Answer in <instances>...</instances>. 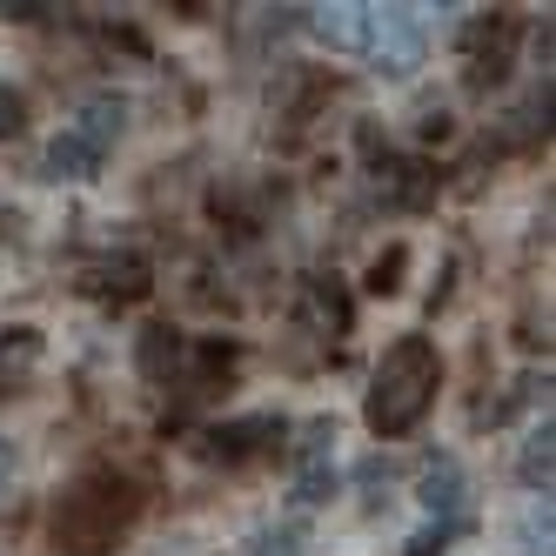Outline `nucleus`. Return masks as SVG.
I'll list each match as a JSON object with an SVG mask.
<instances>
[{"instance_id":"9","label":"nucleus","mask_w":556,"mask_h":556,"mask_svg":"<svg viewBox=\"0 0 556 556\" xmlns=\"http://www.w3.org/2000/svg\"><path fill=\"white\" fill-rule=\"evenodd\" d=\"M48 175H54V181H94V175H101V154L74 135V128H61V135L48 141Z\"/></svg>"},{"instance_id":"11","label":"nucleus","mask_w":556,"mask_h":556,"mask_svg":"<svg viewBox=\"0 0 556 556\" xmlns=\"http://www.w3.org/2000/svg\"><path fill=\"white\" fill-rule=\"evenodd\" d=\"M549 469H556V422L543 416V422L523 435V456H516V476H523L530 490H549Z\"/></svg>"},{"instance_id":"5","label":"nucleus","mask_w":556,"mask_h":556,"mask_svg":"<svg viewBox=\"0 0 556 556\" xmlns=\"http://www.w3.org/2000/svg\"><path fill=\"white\" fill-rule=\"evenodd\" d=\"M282 435H289L282 416H249V422H222V429L208 435V450H215V456H255L262 443H282Z\"/></svg>"},{"instance_id":"1","label":"nucleus","mask_w":556,"mask_h":556,"mask_svg":"<svg viewBox=\"0 0 556 556\" xmlns=\"http://www.w3.org/2000/svg\"><path fill=\"white\" fill-rule=\"evenodd\" d=\"M435 389H443V355H435L429 336H395L382 349V363L369 376V403H363V422L395 443V435H409L429 409H435Z\"/></svg>"},{"instance_id":"8","label":"nucleus","mask_w":556,"mask_h":556,"mask_svg":"<svg viewBox=\"0 0 556 556\" xmlns=\"http://www.w3.org/2000/svg\"><path fill=\"white\" fill-rule=\"evenodd\" d=\"M302 308H308V323H315V329L349 336V295H342L336 275H315V282H302Z\"/></svg>"},{"instance_id":"10","label":"nucleus","mask_w":556,"mask_h":556,"mask_svg":"<svg viewBox=\"0 0 556 556\" xmlns=\"http://www.w3.org/2000/svg\"><path fill=\"white\" fill-rule=\"evenodd\" d=\"M88 289H94V295H114V302H135V295H148L154 282H148V262H141V255H122V262H101V268L88 275Z\"/></svg>"},{"instance_id":"12","label":"nucleus","mask_w":556,"mask_h":556,"mask_svg":"<svg viewBox=\"0 0 556 556\" xmlns=\"http://www.w3.org/2000/svg\"><path fill=\"white\" fill-rule=\"evenodd\" d=\"M308 27L323 34L329 48H363V27H369V8H315Z\"/></svg>"},{"instance_id":"6","label":"nucleus","mask_w":556,"mask_h":556,"mask_svg":"<svg viewBox=\"0 0 556 556\" xmlns=\"http://www.w3.org/2000/svg\"><path fill=\"white\" fill-rule=\"evenodd\" d=\"M376 188L389 194L395 208H422L429 194H435V175L422 162H389V154H382V162H376Z\"/></svg>"},{"instance_id":"3","label":"nucleus","mask_w":556,"mask_h":556,"mask_svg":"<svg viewBox=\"0 0 556 556\" xmlns=\"http://www.w3.org/2000/svg\"><path fill=\"white\" fill-rule=\"evenodd\" d=\"M363 54H376L382 74H409L422 61V27H416V14L409 8H369Z\"/></svg>"},{"instance_id":"13","label":"nucleus","mask_w":556,"mask_h":556,"mask_svg":"<svg viewBox=\"0 0 556 556\" xmlns=\"http://www.w3.org/2000/svg\"><path fill=\"white\" fill-rule=\"evenodd\" d=\"M422 503H429V509H443V516L463 509V469H456L450 456H443V463H429V476H422Z\"/></svg>"},{"instance_id":"4","label":"nucleus","mask_w":556,"mask_h":556,"mask_svg":"<svg viewBox=\"0 0 556 556\" xmlns=\"http://www.w3.org/2000/svg\"><path fill=\"white\" fill-rule=\"evenodd\" d=\"M135 363H141V376H148V382H175V376H181V363H188L181 329H175V323H148V329H141V342H135Z\"/></svg>"},{"instance_id":"15","label":"nucleus","mask_w":556,"mask_h":556,"mask_svg":"<svg viewBox=\"0 0 556 556\" xmlns=\"http://www.w3.org/2000/svg\"><path fill=\"white\" fill-rule=\"evenodd\" d=\"M536 135H549V81L509 114V128H503V141H536Z\"/></svg>"},{"instance_id":"2","label":"nucleus","mask_w":556,"mask_h":556,"mask_svg":"<svg viewBox=\"0 0 556 556\" xmlns=\"http://www.w3.org/2000/svg\"><path fill=\"white\" fill-rule=\"evenodd\" d=\"M141 516V490L114 469H88L81 483H67L61 503H54V543L67 556H101L114 549Z\"/></svg>"},{"instance_id":"19","label":"nucleus","mask_w":556,"mask_h":556,"mask_svg":"<svg viewBox=\"0 0 556 556\" xmlns=\"http://www.w3.org/2000/svg\"><path fill=\"white\" fill-rule=\"evenodd\" d=\"M443 543H450V523H435V530H416V536H409V556H443Z\"/></svg>"},{"instance_id":"7","label":"nucleus","mask_w":556,"mask_h":556,"mask_svg":"<svg viewBox=\"0 0 556 556\" xmlns=\"http://www.w3.org/2000/svg\"><path fill=\"white\" fill-rule=\"evenodd\" d=\"M122 128H128V101L122 94H94V101H81V135L94 154H108V141H122Z\"/></svg>"},{"instance_id":"14","label":"nucleus","mask_w":556,"mask_h":556,"mask_svg":"<svg viewBox=\"0 0 556 556\" xmlns=\"http://www.w3.org/2000/svg\"><path fill=\"white\" fill-rule=\"evenodd\" d=\"M41 363V336L34 329H0V376H27Z\"/></svg>"},{"instance_id":"17","label":"nucleus","mask_w":556,"mask_h":556,"mask_svg":"<svg viewBox=\"0 0 556 556\" xmlns=\"http://www.w3.org/2000/svg\"><path fill=\"white\" fill-rule=\"evenodd\" d=\"M27 135V94L21 88H0V141Z\"/></svg>"},{"instance_id":"18","label":"nucleus","mask_w":556,"mask_h":556,"mask_svg":"<svg viewBox=\"0 0 556 556\" xmlns=\"http://www.w3.org/2000/svg\"><path fill=\"white\" fill-rule=\"evenodd\" d=\"M0 14H8V21H48L61 8H48V0H0Z\"/></svg>"},{"instance_id":"16","label":"nucleus","mask_w":556,"mask_h":556,"mask_svg":"<svg viewBox=\"0 0 556 556\" xmlns=\"http://www.w3.org/2000/svg\"><path fill=\"white\" fill-rule=\"evenodd\" d=\"M403 268H409V249H389V255H376L369 262V295H395V289H403Z\"/></svg>"}]
</instances>
